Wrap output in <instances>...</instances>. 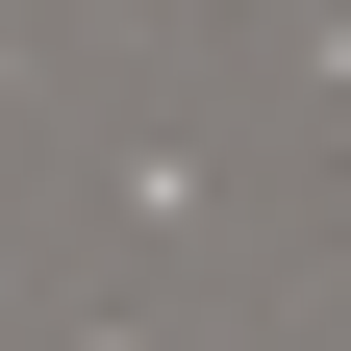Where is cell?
I'll return each mask as SVG.
<instances>
[{
	"label": "cell",
	"instance_id": "1",
	"mask_svg": "<svg viewBox=\"0 0 351 351\" xmlns=\"http://www.w3.org/2000/svg\"><path fill=\"white\" fill-rule=\"evenodd\" d=\"M201 201H226V151H201V125H125V151H101V226H125V251H176Z\"/></svg>",
	"mask_w": 351,
	"mask_h": 351
}]
</instances>
